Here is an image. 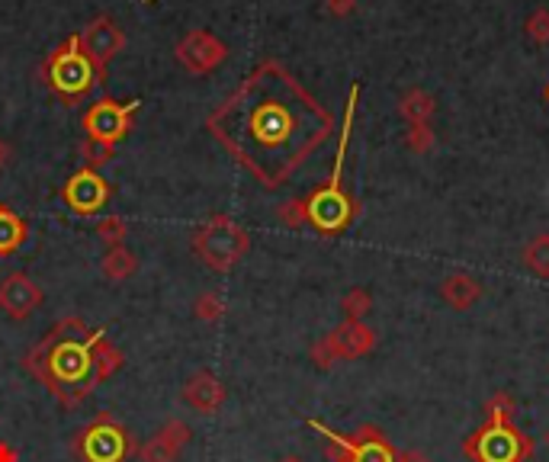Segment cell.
Returning a JSON list of instances; mask_svg holds the SVG:
<instances>
[{"label": "cell", "instance_id": "cell-4", "mask_svg": "<svg viewBox=\"0 0 549 462\" xmlns=\"http://www.w3.org/2000/svg\"><path fill=\"white\" fill-rule=\"evenodd\" d=\"M78 453L87 462H122L126 456L139 453V450H135L132 437L119 427V421L113 418V414H100V418L81 434Z\"/></svg>", "mask_w": 549, "mask_h": 462}, {"label": "cell", "instance_id": "cell-14", "mask_svg": "<svg viewBox=\"0 0 549 462\" xmlns=\"http://www.w3.org/2000/svg\"><path fill=\"white\" fill-rule=\"evenodd\" d=\"M180 398L187 402L193 411H200V414H216L225 402V389H222V382L212 376V373H193L187 379V385H183V392Z\"/></svg>", "mask_w": 549, "mask_h": 462}, {"label": "cell", "instance_id": "cell-23", "mask_svg": "<svg viewBox=\"0 0 549 462\" xmlns=\"http://www.w3.org/2000/svg\"><path fill=\"white\" fill-rule=\"evenodd\" d=\"M222 299L216 296V292H206V296L196 299V318H203V321H219L222 318Z\"/></svg>", "mask_w": 549, "mask_h": 462}, {"label": "cell", "instance_id": "cell-16", "mask_svg": "<svg viewBox=\"0 0 549 462\" xmlns=\"http://www.w3.org/2000/svg\"><path fill=\"white\" fill-rule=\"evenodd\" d=\"M434 110H437V103L431 94H424V90H408L399 103V113L411 122V126H431Z\"/></svg>", "mask_w": 549, "mask_h": 462}, {"label": "cell", "instance_id": "cell-18", "mask_svg": "<svg viewBox=\"0 0 549 462\" xmlns=\"http://www.w3.org/2000/svg\"><path fill=\"white\" fill-rule=\"evenodd\" d=\"M524 264L543 276V280H549V235L543 231V235H533L527 241V248H524Z\"/></svg>", "mask_w": 549, "mask_h": 462}, {"label": "cell", "instance_id": "cell-32", "mask_svg": "<svg viewBox=\"0 0 549 462\" xmlns=\"http://www.w3.org/2000/svg\"><path fill=\"white\" fill-rule=\"evenodd\" d=\"M543 443H546V450H549V427H546V434H543Z\"/></svg>", "mask_w": 549, "mask_h": 462}, {"label": "cell", "instance_id": "cell-26", "mask_svg": "<svg viewBox=\"0 0 549 462\" xmlns=\"http://www.w3.org/2000/svg\"><path fill=\"white\" fill-rule=\"evenodd\" d=\"M492 418H508L511 421V408H514V402H511V395H495L492 398Z\"/></svg>", "mask_w": 549, "mask_h": 462}, {"label": "cell", "instance_id": "cell-15", "mask_svg": "<svg viewBox=\"0 0 549 462\" xmlns=\"http://www.w3.org/2000/svg\"><path fill=\"white\" fill-rule=\"evenodd\" d=\"M440 299L450 308H456V312H466V308H472L482 299V286L476 276L469 273H450L444 276V283H440Z\"/></svg>", "mask_w": 549, "mask_h": 462}, {"label": "cell", "instance_id": "cell-24", "mask_svg": "<svg viewBox=\"0 0 549 462\" xmlns=\"http://www.w3.org/2000/svg\"><path fill=\"white\" fill-rule=\"evenodd\" d=\"M434 145V129L431 126H411L408 129V148L411 151H427Z\"/></svg>", "mask_w": 549, "mask_h": 462}, {"label": "cell", "instance_id": "cell-3", "mask_svg": "<svg viewBox=\"0 0 549 462\" xmlns=\"http://www.w3.org/2000/svg\"><path fill=\"white\" fill-rule=\"evenodd\" d=\"M357 97H360V87L354 84L350 87V97H347V113H344V129H341V142H338V154H334V171L328 177V183L318 190L309 203H305V212H309V222L325 231V235H334L341 231L350 215H354V206H350V196L341 187V174H344V161H347V142H350V126H354V110H357Z\"/></svg>", "mask_w": 549, "mask_h": 462}, {"label": "cell", "instance_id": "cell-30", "mask_svg": "<svg viewBox=\"0 0 549 462\" xmlns=\"http://www.w3.org/2000/svg\"><path fill=\"white\" fill-rule=\"evenodd\" d=\"M277 462H302L299 456H283V459H277Z\"/></svg>", "mask_w": 549, "mask_h": 462}, {"label": "cell", "instance_id": "cell-22", "mask_svg": "<svg viewBox=\"0 0 549 462\" xmlns=\"http://www.w3.org/2000/svg\"><path fill=\"white\" fill-rule=\"evenodd\" d=\"M527 36L533 42L546 45L549 42V10H533L530 20H527Z\"/></svg>", "mask_w": 549, "mask_h": 462}, {"label": "cell", "instance_id": "cell-10", "mask_svg": "<svg viewBox=\"0 0 549 462\" xmlns=\"http://www.w3.org/2000/svg\"><path fill=\"white\" fill-rule=\"evenodd\" d=\"M328 353L334 360H357L363 353H370L376 344V334L363 325V321H344V325L334 328L325 341Z\"/></svg>", "mask_w": 549, "mask_h": 462}, {"label": "cell", "instance_id": "cell-31", "mask_svg": "<svg viewBox=\"0 0 549 462\" xmlns=\"http://www.w3.org/2000/svg\"><path fill=\"white\" fill-rule=\"evenodd\" d=\"M4 158H7V148H4V145H0V164H4Z\"/></svg>", "mask_w": 549, "mask_h": 462}, {"label": "cell", "instance_id": "cell-29", "mask_svg": "<svg viewBox=\"0 0 549 462\" xmlns=\"http://www.w3.org/2000/svg\"><path fill=\"white\" fill-rule=\"evenodd\" d=\"M331 10L334 13H350L354 10V0H331Z\"/></svg>", "mask_w": 549, "mask_h": 462}, {"label": "cell", "instance_id": "cell-25", "mask_svg": "<svg viewBox=\"0 0 549 462\" xmlns=\"http://www.w3.org/2000/svg\"><path fill=\"white\" fill-rule=\"evenodd\" d=\"M97 235L103 238V241H119L122 235H126V222L122 219H103L100 225H97Z\"/></svg>", "mask_w": 549, "mask_h": 462}, {"label": "cell", "instance_id": "cell-27", "mask_svg": "<svg viewBox=\"0 0 549 462\" xmlns=\"http://www.w3.org/2000/svg\"><path fill=\"white\" fill-rule=\"evenodd\" d=\"M395 462H431V456L421 453V450H405V453L395 456Z\"/></svg>", "mask_w": 549, "mask_h": 462}, {"label": "cell", "instance_id": "cell-19", "mask_svg": "<svg viewBox=\"0 0 549 462\" xmlns=\"http://www.w3.org/2000/svg\"><path fill=\"white\" fill-rule=\"evenodd\" d=\"M103 273L110 276L113 283L129 280V276L135 273V257L126 248H113L110 254L103 257Z\"/></svg>", "mask_w": 549, "mask_h": 462}, {"label": "cell", "instance_id": "cell-2", "mask_svg": "<svg viewBox=\"0 0 549 462\" xmlns=\"http://www.w3.org/2000/svg\"><path fill=\"white\" fill-rule=\"evenodd\" d=\"M81 318H68L52 331L49 360H45V385L61 395V402L74 405L94 392L97 385V366L94 353L106 341V331H90L87 337L68 334Z\"/></svg>", "mask_w": 549, "mask_h": 462}, {"label": "cell", "instance_id": "cell-21", "mask_svg": "<svg viewBox=\"0 0 549 462\" xmlns=\"http://www.w3.org/2000/svg\"><path fill=\"white\" fill-rule=\"evenodd\" d=\"M341 308H344L347 321H363V315L373 308L370 292H366V289H350L347 296H344V302H341Z\"/></svg>", "mask_w": 549, "mask_h": 462}, {"label": "cell", "instance_id": "cell-20", "mask_svg": "<svg viewBox=\"0 0 549 462\" xmlns=\"http://www.w3.org/2000/svg\"><path fill=\"white\" fill-rule=\"evenodd\" d=\"M94 366H97V382H103V379H110V376H116L119 369H122V353L113 347V344H100L97 347V353H94Z\"/></svg>", "mask_w": 549, "mask_h": 462}, {"label": "cell", "instance_id": "cell-1", "mask_svg": "<svg viewBox=\"0 0 549 462\" xmlns=\"http://www.w3.org/2000/svg\"><path fill=\"white\" fill-rule=\"evenodd\" d=\"M209 129L261 183L277 187L331 135L334 119L293 74L267 61L225 100Z\"/></svg>", "mask_w": 549, "mask_h": 462}, {"label": "cell", "instance_id": "cell-11", "mask_svg": "<svg viewBox=\"0 0 549 462\" xmlns=\"http://www.w3.org/2000/svg\"><path fill=\"white\" fill-rule=\"evenodd\" d=\"M42 305V289L29 280L23 273H13L0 283V308L10 315V318H29Z\"/></svg>", "mask_w": 549, "mask_h": 462}, {"label": "cell", "instance_id": "cell-12", "mask_svg": "<svg viewBox=\"0 0 549 462\" xmlns=\"http://www.w3.org/2000/svg\"><path fill=\"white\" fill-rule=\"evenodd\" d=\"M190 443V427L183 421H167L155 437L139 446L142 462H177L180 450Z\"/></svg>", "mask_w": 549, "mask_h": 462}, {"label": "cell", "instance_id": "cell-28", "mask_svg": "<svg viewBox=\"0 0 549 462\" xmlns=\"http://www.w3.org/2000/svg\"><path fill=\"white\" fill-rule=\"evenodd\" d=\"M0 462H20L17 459V450H13L10 443H0Z\"/></svg>", "mask_w": 549, "mask_h": 462}, {"label": "cell", "instance_id": "cell-8", "mask_svg": "<svg viewBox=\"0 0 549 462\" xmlns=\"http://www.w3.org/2000/svg\"><path fill=\"white\" fill-rule=\"evenodd\" d=\"M196 251L206 260L209 267L216 270H228L235 267L241 254L248 251V238H244V231L238 225H228V222H216L200 231V238H196Z\"/></svg>", "mask_w": 549, "mask_h": 462}, {"label": "cell", "instance_id": "cell-9", "mask_svg": "<svg viewBox=\"0 0 549 462\" xmlns=\"http://www.w3.org/2000/svg\"><path fill=\"white\" fill-rule=\"evenodd\" d=\"M132 110H135V103L119 106V103H110V100L90 106V113L84 116V129L90 132V142H100V145L119 142V138L129 132Z\"/></svg>", "mask_w": 549, "mask_h": 462}, {"label": "cell", "instance_id": "cell-33", "mask_svg": "<svg viewBox=\"0 0 549 462\" xmlns=\"http://www.w3.org/2000/svg\"><path fill=\"white\" fill-rule=\"evenodd\" d=\"M546 103H549V87H546Z\"/></svg>", "mask_w": 549, "mask_h": 462}, {"label": "cell", "instance_id": "cell-7", "mask_svg": "<svg viewBox=\"0 0 549 462\" xmlns=\"http://www.w3.org/2000/svg\"><path fill=\"white\" fill-rule=\"evenodd\" d=\"M312 430H318L328 443H331V459L334 462H395V453L389 450V443L379 437V434H370V430H363L360 437H341L328 430L322 421H309Z\"/></svg>", "mask_w": 549, "mask_h": 462}, {"label": "cell", "instance_id": "cell-17", "mask_svg": "<svg viewBox=\"0 0 549 462\" xmlns=\"http://www.w3.org/2000/svg\"><path fill=\"white\" fill-rule=\"evenodd\" d=\"M26 238V228L23 222L13 215L10 209L0 206V254H10V251H17L20 244Z\"/></svg>", "mask_w": 549, "mask_h": 462}, {"label": "cell", "instance_id": "cell-5", "mask_svg": "<svg viewBox=\"0 0 549 462\" xmlns=\"http://www.w3.org/2000/svg\"><path fill=\"white\" fill-rule=\"evenodd\" d=\"M469 453L476 456V462H521L530 453V446L508 418H492L472 437Z\"/></svg>", "mask_w": 549, "mask_h": 462}, {"label": "cell", "instance_id": "cell-13", "mask_svg": "<svg viewBox=\"0 0 549 462\" xmlns=\"http://www.w3.org/2000/svg\"><path fill=\"white\" fill-rule=\"evenodd\" d=\"M106 196H110V190H106V183L97 171H78L65 187L68 206L74 212H84V215L97 212L106 203Z\"/></svg>", "mask_w": 549, "mask_h": 462}, {"label": "cell", "instance_id": "cell-6", "mask_svg": "<svg viewBox=\"0 0 549 462\" xmlns=\"http://www.w3.org/2000/svg\"><path fill=\"white\" fill-rule=\"evenodd\" d=\"M49 77H52V87L58 90V94H65V97L87 94L90 84H94V61L81 52L78 39H71L65 49L55 52Z\"/></svg>", "mask_w": 549, "mask_h": 462}]
</instances>
